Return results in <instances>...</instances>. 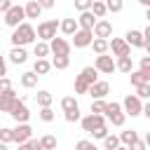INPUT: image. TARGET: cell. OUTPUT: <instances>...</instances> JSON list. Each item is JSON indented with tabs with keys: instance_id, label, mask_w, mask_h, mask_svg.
Wrapping results in <instances>:
<instances>
[{
	"instance_id": "6da1fadb",
	"label": "cell",
	"mask_w": 150,
	"mask_h": 150,
	"mask_svg": "<svg viewBox=\"0 0 150 150\" xmlns=\"http://www.w3.org/2000/svg\"><path fill=\"white\" fill-rule=\"evenodd\" d=\"M9 40H12V47H26V45L35 42L38 35H35V28L23 21V23H19V26L14 28V33L9 35Z\"/></svg>"
},
{
	"instance_id": "7a4b0ae2",
	"label": "cell",
	"mask_w": 150,
	"mask_h": 150,
	"mask_svg": "<svg viewBox=\"0 0 150 150\" xmlns=\"http://www.w3.org/2000/svg\"><path fill=\"white\" fill-rule=\"evenodd\" d=\"M96 80H98V73H96V68H94V66L82 68V70H80V75H77V77H75V82H73L75 94H87V89H89Z\"/></svg>"
},
{
	"instance_id": "3957f363",
	"label": "cell",
	"mask_w": 150,
	"mask_h": 150,
	"mask_svg": "<svg viewBox=\"0 0 150 150\" xmlns=\"http://www.w3.org/2000/svg\"><path fill=\"white\" fill-rule=\"evenodd\" d=\"M56 30H59V21H56V19H49V21H42V23H38V30H35V35H38L42 42H49L52 38H56Z\"/></svg>"
},
{
	"instance_id": "277c9868",
	"label": "cell",
	"mask_w": 150,
	"mask_h": 150,
	"mask_svg": "<svg viewBox=\"0 0 150 150\" xmlns=\"http://www.w3.org/2000/svg\"><path fill=\"white\" fill-rule=\"evenodd\" d=\"M120 105H122V112H124V115H131V117H136V115L143 112V101H141L138 96H134V94H127Z\"/></svg>"
},
{
	"instance_id": "5b68a950",
	"label": "cell",
	"mask_w": 150,
	"mask_h": 150,
	"mask_svg": "<svg viewBox=\"0 0 150 150\" xmlns=\"http://www.w3.org/2000/svg\"><path fill=\"white\" fill-rule=\"evenodd\" d=\"M80 124H82V129H84L87 134H91V131L105 127V117H103V115H94V112H89V115L80 117Z\"/></svg>"
},
{
	"instance_id": "8992f818",
	"label": "cell",
	"mask_w": 150,
	"mask_h": 150,
	"mask_svg": "<svg viewBox=\"0 0 150 150\" xmlns=\"http://www.w3.org/2000/svg\"><path fill=\"white\" fill-rule=\"evenodd\" d=\"M23 19H26V14H23V7H21V5H12V7L5 12V23H7L9 28H16L19 23H23Z\"/></svg>"
},
{
	"instance_id": "52a82bcc",
	"label": "cell",
	"mask_w": 150,
	"mask_h": 150,
	"mask_svg": "<svg viewBox=\"0 0 150 150\" xmlns=\"http://www.w3.org/2000/svg\"><path fill=\"white\" fill-rule=\"evenodd\" d=\"M47 45H49V54H54V56H68L70 54V42L66 38H52Z\"/></svg>"
},
{
	"instance_id": "ba28073f",
	"label": "cell",
	"mask_w": 150,
	"mask_h": 150,
	"mask_svg": "<svg viewBox=\"0 0 150 150\" xmlns=\"http://www.w3.org/2000/svg\"><path fill=\"white\" fill-rule=\"evenodd\" d=\"M73 42H70V47H77V49H84V47H89L91 45V40H94V33L91 30H82V28H77L73 35Z\"/></svg>"
},
{
	"instance_id": "9c48e42d",
	"label": "cell",
	"mask_w": 150,
	"mask_h": 150,
	"mask_svg": "<svg viewBox=\"0 0 150 150\" xmlns=\"http://www.w3.org/2000/svg\"><path fill=\"white\" fill-rule=\"evenodd\" d=\"M30 138H33V129H30L28 122L16 124V127L12 129V143H26V141H30Z\"/></svg>"
},
{
	"instance_id": "30bf717a",
	"label": "cell",
	"mask_w": 150,
	"mask_h": 150,
	"mask_svg": "<svg viewBox=\"0 0 150 150\" xmlns=\"http://www.w3.org/2000/svg\"><path fill=\"white\" fill-rule=\"evenodd\" d=\"M108 49L120 59V56H131V47L124 42V38H112L108 40Z\"/></svg>"
},
{
	"instance_id": "8fae6325",
	"label": "cell",
	"mask_w": 150,
	"mask_h": 150,
	"mask_svg": "<svg viewBox=\"0 0 150 150\" xmlns=\"http://www.w3.org/2000/svg\"><path fill=\"white\" fill-rule=\"evenodd\" d=\"M94 68H96V73L110 75V73H115V61H112V56H108V54H101V56H96V61H94Z\"/></svg>"
},
{
	"instance_id": "7c38bea8",
	"label": "cell",
	"mask_w": 150,
	"mask_h": 150,
	"mask_svg": "<svg viewBox=\"0 0 150 150\" xmlns=\"http://www.w3.org/2000/svg\"><path fill=\"white\" fill-rule=\"evenodd\" d=\"M91 33H94V38L108 40V38L112 35V23H110V21H105V19H96V23H94Z\"/></svg>"
},
{
	"instance_id": "4fadbf2b",
	"label": "cell",
	"mask_w": 150,
	"mask_h": 150,
	"mask_svg": "<svg viewBox=\"0 0 150 150\" xmlns=\"http://www.w3.org/2000/svg\"><path fill=\"white\" fill-rule=\"evenodd\" d=\"M87 94L91 96V101H96V98H105V96L110 94V84L103 82V80H96V82L87 89Z\"/></svg>"
},
{
	"instance_id": "5bb4252c",
	"label": "cell",
	"mask_w": 150,
	"mask_h": 150,
	"mask_svg": "<svg viewBox=\"0 0 150 150\" xmlns=\"http://www.w3.org/2000/svg\"><path fill=\"white\" fill-rule=\"evenodd\" d=\"M9 115L14 117V122H16V124H23V122H28V120H30V110H28V105H26V103H21V101H16V103H14V108L9 110Z\"/></svg>"
},
{
	"instance_id": "9a60e30c",
	"label": "cell",
	"mask_w": 150,
	"mask_h": 150,
	"mask_svg": "<svg viewBox=\"0 0 150 150\" xmlns=\"http://www.w3.org/2000/svg\"><path fill=\"white\" fill-rule=\"evenodd\" d=\"M16 101L19 98H16V91L14 89H7L5 94H0V112H9Z\"/></svg>"
},
{
	"instance_id": "2e32d148",
	"label": "cell",
	"mask_w": 150,
	"mask_h": 150,
	"mask_svg": "<svg viewBox=\"0 0 150 150\" xmlns=\"http://www.w3.org/2000/svg\"><path fill=\"white\" fill-rule=\"evenodd\" d=\"M75 21H77V28H82V30H91L94 23H96V16H94L91 12H80V16H77Z\"/></svg>"
},
{
	"instance_id": "e0dca14e",
	"label": "cell",
	"mask_w": 150,
	"mask_h": 150,
	"mask_svg": "<svg viewBox=\"0 0 150 150\" xmlns=\"http://www.w3.org/2000/svg\"><path fill=\"white\" fill-rule=\"evenodd\" d=\"M124 42H127L129 47H138V49H143V33L131 28V30L124 35Z\"/></svg>"
},
{
	"instance_id": "ac0fdd59",
	"label": "cell",
	"mask_w": 150,
	"mask_h": 150,
	"mask_svg": "<svg viewBox=\"0 0 150 150\" xmlns=\"http://www.w3.org/2000/svg\"><path fill=\"white\" fill-rule=\"evenodd\" d=\"M23 14H26V19H40L42 9H40V5H38L35 0H28L26 7H23Z\"/></svg>"
},
{
	"instance_id": "d6986e66",
	"label": "cell",
	"mask_w": 150,
	"mask_h": 150,
	"mask_svg": "<svg viewBox=\"0 0 150 150\" xmlns=\"http://www.w3.org/2000/svg\"><path fill=\"white\" fill-rule=\"evenodd\" d=\"M115 70H120V73H131L134 70V61H131V56H120L117 61H115Z\"/></svg>"
},
{
	"instance_id": "ffe728a7",
	"label": "cell",
	"mask_w": 150,
	"mask_h": 150,
	"mask_svg": "<svg viewBox=\"0 0 150 150\" xmlns=\"http://www.w3.org/2000/svg\"><path fill=\"white\" fill-rule=\"evenodd\" d=\"M26 59H28V54H26V49L23 47H12V52H9V61L12 63H26Z\"/></svg>"
},
{
	"instance_id": "44dd1931",
	"label": "cell",
	"mask_w": 150,
	"mask_h": 150,
	"mask_svg": "<svg viewBox=\"0 0 150 150\" xmlns=\"http://www.w3.org/2000/svg\"><path fill=\"white\" fill-rule=\"evenodd\" d=\"M52 70V63L47 61V59H35V63H33V73L40 77V75H47Z\"/></svg>"
},
{
	"instance_id": "7402d4cb",
	"label": "cell",
	"mask_w": 150,
	"mask_h": 150,
	"mask_svg": "<svg viewBox=\"0 0 150 150\" xmlns=\"http://www.w3.org/2000/svg\"><path fill=\"white\" fill-rule=\"evenodd\" d=\"M59 30L63 35H73L77 30V21L75 19H63V21H59Z\"/></svg>"
},
{
	"instance_id": "603a6c76",
	"label": "cell",
	"mask_w": 150,
	"mask_h": 150,
	"mask_svg": "<svg viewBox=\"0 0 150 150\" xmlns=\"http://www.w3.org/2000/svg\"><path fill=\"white\" fill-rule=\"evenodd\" d=\"M129 77H131V84H134V87L150 84V75H145V73H141V70H131V73H129Z\"/></svg>"
},
{
	"instance_id": "cb8c5ba5",
	"label": "cell",
	"mask_w": 150,
	"mask_h": 150,
	"mask_svg": "<svg viewBox=\"0 0 150 150\" xmlns=\"http://www.w3.org/2000/svg\"><path fill=\"white\" fill-rule=\"evenodd\" d=\"M33 54H35L38 59H47V56H49V45L42 42V40H38V42L33 45Z\"/></svg>"
},
{
	"instance_id": "d4e9b609",
	"label": "cell",
	"mask_w": 150,
	"mask_h": 150,
	"mask_svg": "<svg viewBox=\"0 0 150 150\" xmlns=\"http://www.w3.org/2000/svg\"><path fill=\"white\" fill-rule=\"evenodd\" d=\"M89 47H91V49L96 52V56H101V54H105V52H108V40H101V38H94Z\"/></svg>"
},
{
	"instance_id": "484cf974",
	"label": "cell",
	"mask_w": 150,
	"mask_h": 150,
	"mask_svg": "<svg viewBox=\"0 0 150 150\" xmlns=\"http://www.w3.org/2000/svg\"><path fill=\"white\" fill-rule=\"evenodd\" d=\"M38 84V75L33 73V70H28V73H23L21 75V87H26V89H33Z\"/></svg>"
},
{
	"instance_id": "4316f807",
	"label": "cell",
	"mask_w": 150,
	"mask_h": 150,
	"mask_svg": "<svg viewBox=\"0 0 150 150\" xmlns=\"http://www.w3.org/2000/svg\"><path fill=\"white\" fill-rule=\"evenodd\" d=\"M49 63H52V68H56V70H66V68L70 66V56H54Z\"/></svg>"
},
{
	"instance_id": "83f0119b",
	"label": "cell",
	"mask_w": 150,
	"mask_h": 150,
	"mask_svg": "<svg viewBox=\"0 0 150 150\" xmlns=\"http://www.w3.org/2000/svg\"><path fill=\"white\" fill-rule=\"evenodd\" d=\"M35 101H38V105L40 108H52V94L49 91H38V96H35Z\"/></svg>"
},
{
	"instance_id": "f1b7e54d",
	"label": "cell",
	"mask_w": 150,
	"mask_h": 150,
	"mask_svg": "<svg viewBox=\"0 0 150 150\" xmlns=\"http://www.w3.org/2000/svg\"><path fill=\"white\" fill-rule=\"evenodd\" d=\"M117 138H120V143H124V145L129 148V145H131V143H134V141L138 138V134H136L134 129H127V131H122V134H120Z\"/></svg>"
},
{
	"instance_id": "f546056e",
	"label": "cell",
	"mask_w": 150,
	"mask_h": 150,
	"mask_svg": "<svg viewBox=\"0 0 150 150\" xmlns=\"http://www.w3.org/2000/svg\"><path fill=\"white\" fill-rule=\"evenodd\" d=\"M103 5H105V12H112V14L124 9V0H105Z\"/></svg>"
},
{
	"instance_id": "4dcf8cb0",
	"label": "cell",
	"mask_w": 150,
	"mask_h": 150,
	"mask_svg": "<svg viewBox=\"0 0 150 150\" xmlns=\"http://www.w3.org/2000/svg\"><path fill=\"white\" fill-rule=\"evenodd\" d=\"M89 12H91V14L96 16V19H103V16L108 14V12H105V5H103V2H96V0L91 2V7H89Z\"/></svg>"
},
{
	"instance_id": "1f68e13d",
	"label": "cell",
	"mask_w": 150,
	"mask_h": 150,
	"mask_svg": "<svg viewBox=\"0 0 150 150\" xmlns=\"http://www.w3.org/2000/svg\"><path fill=\"white\" fill-rule=\"evenodd\" d=\"M75 108H80L77 101H75V96H63V98H61V110H63V112L75 110Z\"/></svg>"
},
{
	"instance_id": "d6a6232c",
	"label": "cell",
	"mask_w": 150,
	"mask_h": 150,
	"mask_svg": "<svg viewBox=\"0 0 150 150\" xmlns=\"http://www.w3.org/2000/svg\"><path fill=\"white\" fill-rule=\"evenodd\" d=\"M40 145H42V150H56V136H52V134L42 136L40 138Z\"/></svg>"
},
{
	"instance_id": "836d02e7",
	"label": "cell",
	"mask_w": 150,
	"mask_h": 150,
	"mask_svg": "<svg viewBox=\"0 0 150 150\" xmlns=\"http://www.w3.org/2000/svg\"><path fill=\"white\" fill-rule=\"evenodd\" d=\"M103 145H105V150H115V148L120 145V138H117L115 134H108V136L103 138Z\"/></svg>"
},
{
	"instance_id": "e575fe53",
	"label": "cell",
	"mask_w": 150,
	"mask_h": 150,
	"mask_svg": "<svg viewBox=\"0 0 150 150\" xmlns=\"http://www.w3.org/2000/svg\"><path fill=\"white\" fill-rule=\"evenodd\" d=\"M134 96H138L141 101L143 98H150V84H141V87H136V94Z\"/></svg>"
},
{
	"instance_id": "d590c367",
	"label": "cell",
	"mask_w": 150,
	"mask_h": 150,
	"mask_svg": "<svg viewBox=\"0 0 150 150\" xmlns=\"http://www.w3.org/2000/svg\"><path fill=\"white\" fill-rule=\"evenodd\" d=\"M103 108H105V101H103V98L91 101V112H94V115H103Z\"/></svg>"
},
{
	"instance_id": "8d00e7d4",
	"label": "cell",
	"mask_w": 150,
	"mask_h": 150,
	"mask_svg": "<svg viewBox=\"0 0 150 150\" xmlns=\"http://www.w3.org/2000/svg\"><path fill=\"white\" fill-rule=\"evenodd\" d=\"M108 120H110V124H112V127H122V124H124V120H127V115H124V112H115V115H110Z\"/></svg>"
},
{
	"instance_id": "74e56055",
	"label": "cell",
	"mask_w": 150,
	"mask_h": 150,
	"mask_svg": "<svg viewBox=\"0 0 150 150\" xmlns=\"http://www.w3.org/2000/svg\"><path fill=\"white\" fill-rule=\"evenodd\" d=\"M0 143H5V145L12 143V129H9V127H2V129H0Z\"/></svg>"
},
{
	"instance_id": "f35d334b",
	"label": "cell",
	"mask_w": 150,
	"mask_h": 150,
	"mask_svg": "<svg viewBox=\"0 0 150 150\" xmlns=\"http://www.w3.org/2000/svg\"><path fill=\"white\" fill-rule=\"evenodd\" d=\"M40 120L42 122H52L54 120V110L52 108H40Z\"/></svg>"
},
{
	"instance_id": "ab89813d",
	"label": "cell",
	"mask_w": 150,
	"mask_h": 150,
	"mask_svg": "<svg viewBox=\"0 0 150 150\" xmlns=\"http://www.w3.org/2000/svg\"><path fill=\"white\" fill-rule=\"evenodd\" d=\"M91 2H94V0H75V9H77V12H89Z\"/></svg>"
},
{
	"instance_id": "60d3db41",
	"label": "cell",
	"mask_w": 150,
	"mask_h": 150,
	"mask_svg": "<svg viewBox=\"0 0 150 150\" xmlns=\"http://www.w3.org/2000/svg\"><path fill=\"white\" fill-rule=\"evenodd\" d=\"M75 150H98V148H96L91 141H77V143H75Z\"/></svg>"
},
{
	"instance_id": "b9f144b4",
	"label": "cell",
	"mask_w": 150,
	"mask_h": 150,
	"mask_svg": "<svg viewBox=\"0 0 150 150\" xmlns=\"http://www.w3.org/2000/svg\"><path fill=\"white\" fill-rule=\"evenodd\" d=\"M63 117H66V122H77V120H80V108H75V110H68V112H63Z\"/></svg>"
},
{
	"instance_id": "7bdbcfd3",
	"label": "cell",
	"mask_w": 150,
	"mask_h": 150,
	"mask_svg": "<svg viewBox=\"0 0 150 150\" xmlns=\"http://www.w3.org/2000/svg\"><path fill=\"white\" fill-rule=\"evenodd\" d=\"M141 73H145V75H150V56H143L141 59V68H138Z\"/></svg>"
},
{
	"instance_id": "ee69618b",
	"label": "cell",
	"mask_w": 150,
	"mask_h": 150,
	"mask_svg": "<svg viewBox=\"0 0 150 150\" xmlns=\"http://www.w3.org/2000/svg\"><path fill=\"white\" fill-rule=\"evenodd\" d=\"M110 131H108V127H101V129H96V131H91V136L94 138H105Z\"/></svg>"
},
{
	"instance_id": "f6af8a7d",
	"label": "cell",
	"mask_w": 150,
	"mask_h": 150,
	"mask_svg": "<svg viewBox=\"0 0 150 150\" xmlns=\"http://www.w3.org/2000/svg\"><path fill=\"white\" fill-rule=\"evenodd\" d=\"M127 150H145V141H141V138H136V141H134V143H131V145H129Z\"/></svg>"
},
{
	"instance_id": "bcb514c9",
	"label": "cell",
	"mask_w": 150,
	"mask_h": 150,
	"mask_svg": "<svg viewBox=\"0 0 150 150\" xmlns=\"http://www.w3.org/2000/svg\"><path fill=\"white\" fill-rule=\"evenodd\" d=\"M7 89H12V82L7 77H0V94H5Z\"/></svg>"
},
{
	"instance_id": "7dc6e473",
	"label": "cell",
	"mask_w": 150,
	"mask_h": 150,
	"mask_svg": "<svg viewBox=\"0 0 150 150\" xmlns=\"http://www.w3.org/2000/svg\"><path fill=\"white\" fill-rule=\"evenodd\" d=\"M35 2H38V5H40V9H52V7H54V2H56V0H35Z\"/></svg>"
},
{
	"instance_id": "c3c4849f",
	"label": "cell",
	"mask_w": 150,
	"mask_h": 150,
	"mask_svg": "<svg viewBox=\"0 0 150 150\" xmlns=\"http://www.w3.org/2000/svg\"><path fill=\"white\" fill-rule=\"evenodd\" d=\"M26 143H28V148H30V150H42L40 138H30V141H26Z\"/></svg>"
},
{
	"instance_id": "681fc988",
	"label": "cell",
	"mask_w": 150,
	"mask_h": 150,
	"mask_svg": "<svg viewBox=\"0 0 150 150\" xmlns=\"http://www.w3.org/2000/svg\"><path fill=\"white\" fill-rule=\"evenodd\" d=\"M12 5H14V2H12V0H0V12H2V14H5V12H7V9H9V7H12Z\"/></svg>"
},
{
	"instance_id": "f907efd6",
	"label": "cell",
	"mask_w": 150,
	"mask_h": 150,
	"mask_svg": "<svg viewBox=\"0 0 150 150\" xmlns=\"http://www.w3.org/2000/svg\"><path fill=\"white\" fill-rule=\"evenodd\" d=\"M7 75V63H5V56H0V77Z\"/></svg>"
},
{
	"instance_id": "816d5d0a",
	"label": "cell",
	"mask_w": 150,
	"mask_h": 150,
	"mask_svg": "<svg viewBox=\"0 0 150 150\" xmlns=\"http://www.w3.org/2000/svg\"><path fill=\"white\" fill-rule=\"evenodd\" d=\"M19 150H30V148H28V143H19Z\"/></svg>"
},
{
	"instance_id": "f5cc1de1",
	"label": "cell",
	"mask_w": 150,
	"mask_h": 150,
	"mask_svg": "<svg viewBox=\"0 0 150 150\" xmlns=\"http://www.w3.org/2000/svg\"><path fill=\"white\" fill-rule=\"evenodd\" d=\"M138 2H141L143 7H150V0H138Z\"/></svg>"
},
{
	"instance_id": "db71d44e",
	"label": "cell",
	"mask_w": 150,
	"mask_h": 150,
	"mask_svg": "<svg viewBox=\"0 0 150 150\" xmlns=\"http://www.w3.org/2000/svg\"><path fill=\"white\" fill-rule=\"evenodd\" d=\"M115 150H127V145H117V148H115Z\"/></svg>"
},
{
	"instance_id": "11a10c76",
	"label": "cell",
	"mask_w": 150,
	"mask_h": 150,
	"mask_svg": "<svg viewBox=\"0 0 150 150\" xmlns=\"http://www.w3.org/2000/svg\"><path fill=\"white\" fill-rule=\"evenodd\" d=\"M0 150H9V148H7V145H5V143H0Z\"/></svg>"
},
{
	"instance_id": "9f6ffc18",
	"label": "cell",
	"mask_w": 150,
	"mask_h": 150,
	"mask_svg": "<svg viewBox=\"0 0 150 150\" xmlns=\"http://www.w3.org/2000/svg\"><path fill=\"white\" fill-rule=\"evenodd\" d=\"M96 2H105V0H96Z\"/></svg>"
}]
</instances>
